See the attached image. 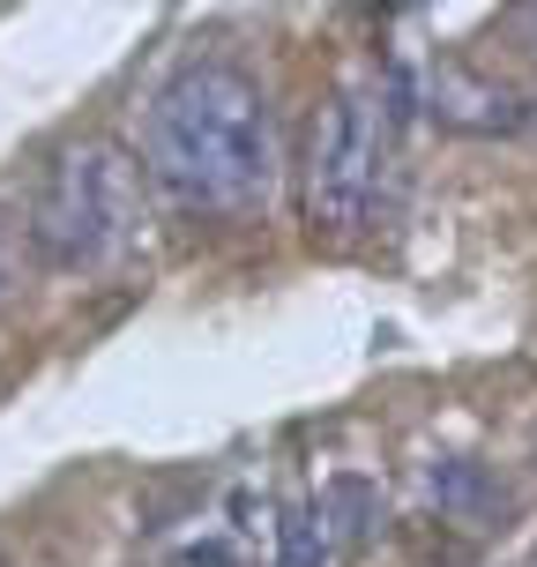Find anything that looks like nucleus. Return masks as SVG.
Instances as JSON below:
<instances>
[{
  "mask_svg": "<svg viewBox=\"0 0 537 567\" xmlns=\"http://www.w3.org/2000/svg\"><path fill=\"white\" fill-rule=\"evenodd\" d=\"M149 179L202 217L255 209L277 179V135L261 90L225 60L179 68L149 105Z\"/></svg>",
  "mask_w": 537,
  "mask_h": 567,
  "instance_id": "1",
  "label": "nucleus"
},
{
  "mask_svg": "<svg viewBox=\"0 0 537 567\" xmlns=\"http://www.w3.org/2000/svg\"><path fill=\"white\" fill-rule=\"evenodd\" d=\"M142 202H135V165L113 142H68L30 202V247L45 269H105L135 239Z\"/></svg>",
  "mask_w": 537,
  "mask_h": 567,
  "instance_id": "2",
  "label": "nucleus"
},
{
  "mask_svg": "<svg viewBox=\"0 0 537 567\" xmlns=\"http://www.w3.org/2000/svg\"><path fill=\"white\" fill-rule=\"evenodd\" d=\"M381 105L373 90H337L307 127V225L313 231H359L381 187Z\"/></svg>",
  "mask_w": 537,
  "mask_h": 567,
  "instance_id": "3",
  "label": "nucleus"
},
{
  "mask_svg": "<svg viewBox=\"0 0 537 567\" xmlns=\"http://www.w3.org/2000/svg\"><path fill=\"white\" fill-rule=\"evenodd\" d=\"M313 530H321L329 553H359L366 530H373V485L366 478H337L321 501H313Z\"/></svg>",
  "mask_w": 537,
  "mask_h": 567,
  "instance_id": "4",
  "label": "nucleus"
},
{
  "mask_svg": "<svg viewBox=\"0 0 537 567\" xmlns=\"http://www.w3.org/2000/svg\"><path fill=\"white\" fill-rule=\"evenodd\" d=\"M277 538H283L277 567H329V545H321V530H313V508H291Z\"/></svg>",
  "mask_w": 537,
  "mask_h": 567,
  "instance_id": "5",
  "label": "nucleus"
},
{
  "mask_svg": "<svg viewBox=\"0 0 537 567\" xmlns=\"http://www.w3.org/2000/svg\"><path fill=\"white\" fill-rule=\"evenodd\" d=\"M179 567H231V545H187Z\"/></svg>",
  "mask_w": 537,
  "mask_h": 567,
  "instance_id": "6",
  "label": "nucleus"
},
{
  "mask_svg": "<svg viewBox=\"0 0 537 567\" xmlns=\"http://www.w3.org/2000/svg\"><path fill=\"white\" fill-rule=\"evenodd\" d=\"M16 284V247H8V231H0V291Z\"/></svg>",
  "mask_w": 537,
  "mask_h": 567,
  "instance_id": "7",
  "label": "nucleus"
},
{
  "mask_svg": "<svg viewBox=\"0 0 537 567\" xmlns=\"http://www.w3.org/2000/svg\"><path fill=\"white\" fill-rule=\"evenodd\" d=\"M530 30H537V16H530Z\"/></svg>",
  "mask_w": 537,
  "mask_h": 567,
  "instance_id": "8",
  "label": "nucleus"
}]
</instances>
